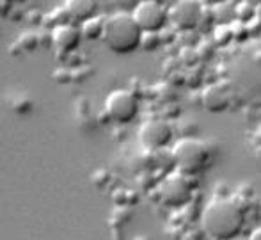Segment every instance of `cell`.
<instances>
[{"label": "cell", "instance_id": "1", "mask_svg": "<svg viewBox=\"0 0 261 240\" xmlns=\"http://www.w3.org/2000/svg\"><path fill=\"white\" fill-rule=\"evenodd\" d=\"M201 230L212 240H234L242 233L245 213L237 201L215 198L201 212Z\"/></svg>", "mask_w": 261, "mask_h": 240}, {"label": "cell", "instance_id": "2", "mask_svg": "<svg viewBox=\"0 0 261 240\" xmlns=\"http://www.w3.org/2000/svg\"><path fill=\"white\" fill-rule=\"evenodd\" d=\"M142 31L135 23L134 16L130 13H114L105 18V29H103V39L105 46L110 52L119 55L134 54L141 46Z\"/></svg>", "mask_w": 261, "mask_h": 240}, {"label": "cell", "instance_id": "3", "mask_svg": "<svg viewBox=\"0 0 261 240\" xmlns=\"http://www.w3.org/2000/svg\"><path fill=\"white\" fill-rule=\"evenodd\" d=\"M210 155L212 151L204 141L196 137H181L172 146L171 160L176 171L187 176H197L208 167Z\"/></svg>", "mask_w": 261, "mask_h": 240}, {"label": "cell", "instance_id": "4", "mask_svg": "<svg viewBox=\"0 0 261 240\" xmlns=\"http://www.w3.org/2000/svg\"><path fill=\"white\" fill-rule=\"evenodd\" d=\"M190 178L192 176H187L179 171L169 173L158 185L160 201L167 208H187L194 196V185Z\"/></svg>", "mask_w": 261, "mask_h": 240}, {"label": "cell", "instance_id": "5", "mask_svg": "<svg viewBox=\"0 0 261 240\" xmlns=\"http://www.w3.org/2000/svg\"><path fill=\"white\" fill-rule=\"evenodd\" d=\"M105 114L117 125H128L139 116V98L130 89H114L105 100Z\"/></svg>", "mask_w": 261, "mask_h": 240}, {"label": "cell", "instance_id": "6", "mask_svg": "<svg viewBox=\"0 0 261 240\" xmlns=\"http://www.w3.org/2000/svg\"><path fill=\"white\" fill-rule=\"evenodd\" d=\"M139 142L144 150L148 151H162L172 142L174 137V130H172L171 123L165 119H148L139 127L137 130Z\"/></svg>", "mask_w": 261, "mask_h": 240}, {"label": "cell", "instance_id": "7", "mask_svg": "<svg viewBox=\"0 0 261 240\" xmlns=\"http://www.w3.org/2000/svg\"><path fill=\"white\" fill-rule=\"evenodd\" d=\"M169 21L183 32L197 29L204 16V4L201 0H178L167 11Z\"/></svg>", "mask_w": 261, "mask_h": 240}, {"label": "cell", "instance_id": "8", "mask_svg": "<svg viewBox=\"0 0 261 240\" xmlns=\"http://www.w3.org/2000/svg\"><path fill=\"white\" fill-rule=\"evenodd\" d=\"M135 23L142 32H160L167 25V9L156 0H142L132 13Z\"/></svg>", "mask_w": 261, "mask_h": 240}, {"label": "cell", "instance_id": "9", "mask_svg": "<svg viewBox=\"0 0 261 240\" xmlns=\"http://www.w3.org/2000/svg\"><path fill=\"white\" fill-rule=\"evenodd\" d=\"M231 98H233V93H231L229 86L226 82H215L203 89V93H201V105L208 112H224L231 105Z\"/></svg>", "mask_w": 261, "mask_h": 240}, {"label": "cell", "instance_id": "10", "mask_svg": "<svg viewBox=\"0 0 261 240\" xmlns=\"http://www.w3.org/2000/svg\"><path fill=\"white\" fill-rule=\"evenodd\" d=\"M80 39H82V34H80V29L76 25L71 23H61L54 29L52 32V41L54 46L61 52H73L76 50V46L80 45Z\"/></svg>", "mask_w": 261, "mask_h": 240}, {"label": "cell", "instance_id": "11", "mask_svg": "<svg viewBox=\"0 0 261 240\" xmlns=\"http://www.w3.org/2000/svg\"><path fill=\"white\" fill-rule=\"evenodd\" d=\"M98 0H66L64 13L69 20L82 23L89 18L96 16Z\"/></svg>", "mask_w": 261, "mask_h": 240}, {"label": "cell", "instance_id": "12", "mask_svg": "<svg viewBox=\"0 0 261 240\" xmlns=\"http://www.w3.org/2000/svg\"><path fill=\"white\" fill-rule=\"evenodd\" d=\"M80 34H82V38L86 39H91V41H94V39H100L101 36H103V29H105V18L103 16H93L89 18V20L82 21L80 23Z\"/></svg>", "mask_w": 261, "mask_h": 240}, {"label": "cell", "instance_id": "13", "mask_svg": "<svg viewBox=\"0 0 261 240\" xmlns=\"http://www.w3.org/2000/svg\"><path fill=\"white\" fill-rule=\"evenodd\" d=\"M234 18H237L240 23H245V25L251 23V21L256 18V7L242 0V2L234 7Z\"/></svg>", "mask_w": 261, "mask_h": 240}, {"label": "cell", "instance_id": "14", "mask_svg": "<svg viewBox=\"0 0 261 240\" xmlns=\"http://www.w3.org/2000/svg\"><path fill=\"white\" fill-rule=\"evenodd\" d=\"M162 39H160V32H142V38H141V46L142 50L146 52H153L160 46Z\"/></svg>", "mask_w": 261, "mask_h": 240}, {"label": "cell", "instance_id": "15", "mask_svg": "<svg viewBox=\"0 0 261 240\" xmlns=\"http://www.w3.org/2000/svg\"><path fill=\"white\" fill-rule=\"evenodd\" d=\"M203 4H206V6H212V7H215V6H222V4H226L227 0H201Z\"/></svg>", "mask_w": 261, "mask_h": 240}, {"label": "cell", "instance_id": "16", "mask_svg": "<svg viewBox=\"0 0 261 240\" xmlns=\"http://www.w3.org/2000/svg\"><path fill=\"white\" fill-rule=\"evenodd\" d=\"M254 158L258 160V165H259V169H261V144L258 148H256V151H254Z\"/></svg>", "mask_w": 261, "mask_h": 240}, {"label": "cell", "instance_id": "17", "mask_svg": "<svg viewBox=\"0 0 261 240\" xmlns=\"http://www.w3.org/2000/svg\"><path fill=\"white\" fill-rule=\"evenodd\" d=\"M256 20H258V23L261 25V4L256 6Z\"/></svg>", "mask_w": 261, "mask_h": 240}, {"label": "cell", "instance_id": "18", "mask_svg": "<svg viewBox=\"0 0 261 240\" xmlns=\"http://www.w3.org/2000/svg\"><path fill=\"white\" fill-rule=\"evenodd\" d=\"M244 2H247V4H251V6H259L261 4V0H244Z\"/></svg>", "mask_w": 261, "mask_h": 240}]
</instances>
